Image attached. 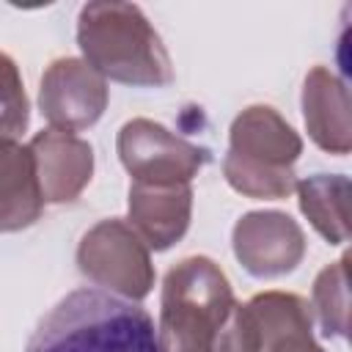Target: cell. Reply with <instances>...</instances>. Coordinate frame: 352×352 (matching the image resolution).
<instances>
[{"label":"cell","instance_id":"1","mask_svg":"<svg viewBox=\"0 0 352 352\" xmlns=\"http://www.w3.org/2000/svg\"><path fill=\"white\" fill-rule=\"evenodd\" d=\"M25 352H162L138 302L99 289L66 294L33 330Z\"/></svg>","mask_w":352,"mask_h":352},{"label":"cell","instance_id":"2","mask_svg":"<svg viewBox=\"0 0 352 352\" xmlns=\"http://www.w3.org/2000/svg\"><path fill=\"white\" fill-rule=\"evenodd\" d=\"M82 60L104 80L135 88H162L173 80L170 55L140 6L96 0L77 16Z\"/></svg>","mask_w":352,"mask_h":352},{"label":"cell","instance_id":"3","mask_svg":"<svg viewBox=\"0 0 352 352\" xmlns=\"http://www.w3.org/2000/svg\"><path fill=\"white\" fill-rule=\"evenodd\" d=\"M236 300L226 272L206 256L173 264L160 300V349H212L220 344Z\"/></svg>","mask_w":352,"mask_h":352},{"label":"cell","instance_id":"4","mask_svg":"<svg viewBox=\"0 0 352 352\" xmlns=\"http://www.w3.org/2000/svg\"><path fill=\"white\" fill-rule=\"evenodd\" d=\"M300 154L302 140L292 124L267 104H250L231 124L223 176L248 198L280 201L297 184L294 162Z\"/></svg>","mask_w":352,"mask_h":352},{"label":"cell","instance_id":"5","mask_svg":"<svg viewBox=\"0 0 352 352\" xmlns=\"http://www.w3.org/2000/svg\"><path fill=\"white\" fill-rule=\"evenodd\" d=\"M80 272L124 300H143L154 286V264L143 239L129 223L113 217L82 234L77 248Z\"/></svg>","mask_w":352,"mask_h":352},{"label":"cell","instance_id":"6","mask_svg":"<svg viewBox=\"0 0 352 352\" xmlns=\"http://www.w3.org/2000/svg\"><path fill=\"white\" fill-rule=\"evenodd\" d=\"M121 165L138 184H190L209 162V148L195 146L151 118H132L116 140Z\"/></svg>","mask_w":352,"mask_h":352},{"label":"cell","instance_id":"7","mask_svg":"<svg viewBox=\"0 0 352 352\" xmlns=\"http://www.w3.org/2000/svg\"><path fill=\"white\" fill-rule=\"evenodd\" d=\"M239 352H324L314 338L311 305L289 292H261L234 311Z\"/></svg>","mask_w":352,"mask_h":352},{"label":"cell","instance_id":"8","mask_svg":"<svg viewBox=\"0 0 352 352\" xmlns=\"http://www.w3.org/2000/svg\"><path fill=\"white\" fill-rule=\"evenodd\" d=\"M107 99V80L82 58L52 60L38 88L41 116L50 121V129L60 132H80L94 126L102 118Z\"/></svg>","mask_w":352,"mask_h":352},{"label":"cell","instance_id":"9","mask_svg":"<svg viewBox=\"0 0 352 352\" xmlns=\"http://www.w3.org/2000/svg\"><path fill=\"white\" fill-rule=\"evenodd\" d=\"M234 256L253 278H280L305 256V234L286 212L261 209L236 220L231 234Z\"/></svg>","mask_w":352,"mask_h":352},{"label":"cell","instance_id":"10","mask_svg":"<svg viewBox=\"0 0 352 352\" xmlns=\"http://www.w3.org/2000/svg\"><path fill=\"white\" fill-rule=\"evenodd\" d=\"M28 146L44 204H69L88 187L94 176V148L88 140L74 132L41 129Z\"/></svg>","mask_w":352,"mask_h":352},{"label":"cell","instance_id":"11","mask_svg":"<svg viewBox=\"0 0 352 352\" xmlns=\"http://www.w3.org/2000/svg\"><path fill=\"white\" fill-rule=\"evenodd\" d=\"M192 217L190 184H129V226L148 250H168L176 245Z\"/></svg>","mask_w":352,"mask_h":352},{"label":"cell","instance_id":"12","mask_svg":"<svg viewBox=\"0 0 352 352\" xmlns=\"http://www.w3.org/2000/svg\"><path fill=\"white\" fill-rule=\"evenodd\" d=\"M302 118L311 140L330 154H349L352 124H349V94L346 85L327 69L314 66L302 82Z\"/></svg>","mask_w":352,"mask_h":352},{"label":"cell","instance_id":"13","mask_svg":"<svg viewBox=\"0 0 352 352\" xmlns=\"http://www.w3.org/2000/svg\"><path fill=\"white\" fill-rule=\"evenodd\" d=\"M44 198L30 146L0 140V234H14L41 217Z\"/></svg>","mask_w":352,"mask_h":352},{"label":"cell","instance_id":"14","mask_svg":"<svg viewBox=\"0 0 352 352\" xmlns=\"http://www.w3.org/2000/svg\"><path fill=\"white\" fill-rule=\"evenodd\" d=\"M300 195V209L330 245H344L349 239V179L341 173H314L294 184Z\"/></svg>","mask_w":352,"mask_h":352},{"label":"cell","instance_id":"15","mask_svg":"<svg viewBox=\"0 0 352 352\" xmlns=\"http://www.w3.org/2000/svg\"><path fill=\"white\" fill-rule=\"evenodd\" d=\"M349 258L341 256L336 264L324 267L314 280V308L327 338H346L349 330Z\"/></svg>","mask_w":352,"mask_h":352},{"label":"cell","instance_id":"16","mask_svg":"<svg viewBox=\"0 0 352 352\" xmlns=\"http://www.w3.org/2000/svg\"><path fill=\"white\" fill-rule=\"evenodd\" d=\"M30 121V104L19 69L11 55L0 52V140H16Z\"/></svg>","mask_w":352,"mask_h":352}]
</instances>
